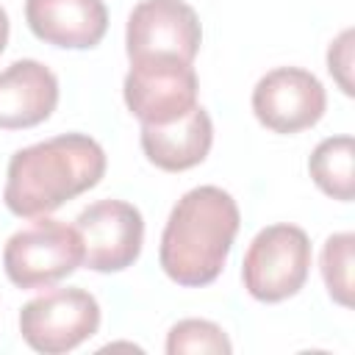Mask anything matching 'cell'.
Segmentation results:
<instances>
[{"instance_id":"cell-1","label":"cell","mask_w":355,"mask_h":355,"mask_svg":"<svg viewBox=\"0 0 355 355\" xmlns=\"http://www.w3.org/2000/svg\"><path fill=\"white\" fill-rule=\"evenodd\" d=\"M105 175V153L86 133H61L11 155L3 200L11 214L47 216Z\"/></svg>"},{"instance_id":"cell-2","label":"cell","mask_w":355,"mask_h":355,"mask_svg":"<svg viewBox=\"0 0 355 355\" xmlns=\"http://www.w3.org/2000/svg\"><path fill=\"white\" fill-rule=\"evenodd\" d=\"M241 214L230 191L219 186H197L186 191L169 211L161 236V269L178 286L214 283L227 261L239 233Z\"/></svg>"},{"instance_id":"cell-3","label":"cell","mask_w":355,"mask_h":355,"mask_svg":"<svg viewBox=\"0 0 355 355\" xmlns=\"http://www.w3.org/2000/svg\"><path fill=\"white\" fill-rule=\"evenodd\" d=\"M83 263V244L75 225L33 216L3 247V266L19 288H50Z\"/></svg>"},{"instance_id":"cell-4","label":"cell","mask_w":355,"mask_h":355,"mask_svg":"<svg viewBox=\"0 0 355 355\" xmlns=\"http://www.w3.org/2000/svg\"><path fill=\"white\" fill-rule=\"evenodd\" d=\"M311 272V239L297 225H269L247 247L241 280L258 302L294 297Z\"/></svg>"},{"instance_id":"cell-5","label":"cell","mask_w":355,"mask_h":355,"mask_svg":"<svg viewBox=\"0 0 355 355\" xmlns=\"http://www.w3.org/2000/svg\"><path fill=\"white\" fill-rule=\"evenodd\" d=\"M100 327L97 300L78 286L50 288L19 311V336L42 355H64L89 341Z\"/></svg>"},{"instance_id":"cell-6","label":"cell","mask_w":355,"mask_h":355,"mask_svg":"<svg viewBox=\"0 0 355 355\" xmlns=\"http://www.w3.org/2000/svg\"><path fill=\"white\" fill-rule=\"evenodd\" d=\"M200 42V17L183 0H141L128 17L125 50L130 64L150 58H175L191 64Z\"/></svg>"},{"instance_id":"cell-7","label":"cell","mask_w":355,"mask_h":355,"mask_svg":"<svg viewBox=\"0 0 355 355\" xmlns=\"http://www.w3.org/2000/svg\"><path fill=\"white\" fill-rule=\"evenodd\" d=\"M125 105L141 125H169L197 105V72L186 61L150 58L130 64L125 75Z\"/></svg>"},{"instance_id":"cell-8","label":"cell","mask_w":355,"mask_h":355,"mask_svg":"<svg viewBox=\"0 0 355 355\" xmlns=\"http://www.w3.org/2000/svg\"><path fill=\"white\" fill-rule=\"evenodd\" d=\"M83 244V263L94 272L128 269L144 244V219L125 200H97L75 219Z\"/></svg>"},{"instance_id":"cell-9","label":"cell","mask_w":355,"mask_h":355,"mask_svg":"<svg viewBox=\"0 0 355 355\" xmlns=\"http://www.w3.org/2000/svg\"><path fill=\"white\" fill-rule=\"evenodd\" d=\"M327 108L322 80L300 67H277L252 89L255 119L275 133H300L313 128Z\"/></svg>"},{"instance_id":"cell-10","label":"cell","mask_w":355,"mask_h":355,"mask_svg":"<svg viewBox=\"0 0 355 355\" xmlns=\"http://www.w3.org/2000/svg\"><path fill=\"white\" fill-rule=\"evenodd\" d=\"M25 19L33 36L69 50H89L108 31L103 0H25Z\"/></svg>"},{"instance_id":"cell-11","label":"cell","mask_w":355,"mask_h":355,"mask_svg":"<svg viewBox=\"0 0 355 355\" xmlns=\"http://www.w3.org/2000/svg\"><path fill=\"white\" fill-rule=\"evenodd\" d=\"M58 105V78L36 58H22L0 72V128H33Z\"/></svg>"},{"instance_id":"cell-12","label":"cell","mask_w":355,"mask_h":355,"mask_svg":"<svg viewBox=\"0 0 355 355\" xmlns=\"http://www.w3.org/2000/svg\"><path fill=\"white\" fill-rule=\"evenodd\" d=\"M214 144V122L202 105L169 125H141V150L164 172H186L205 161Z\"/></svg>"},{"instance_id":"cell-13","label":"cell","mask_w":355,"mask_h":355,"mask_svg":"<svg viewBox=\"0 0 355 355\" xmlns=\"http://www.w3.org/2000/svg\"><path fill=\"white\" fill-rule=\"evenodd\" d=\"M308 172L327 197L349 202L355 197V139L330 136L319 141L308 158Z\"/></svg>"},{"instance_id":"cell-14","label":"cell","mask_w":355,"mask_h":355,"mask_svg":"<svg viewBox=\"0 0 355 355\" xmlns=\"http://www.w3.org/2000/svg\"><path fill=\"white\" fill-rule=\"evenodd\" d=\"M169 355H230L233 344L225 330L208 319H183L166 336Z\"/></svg>"},{"instance_id":"cell-15","label":"cell","mask_w":355,"mask_h":355,"mask_svg":"<svg viewBox=\"0 0 355 355\" xmlns=\"http://www.w3.org/2000/svg\"><path fill=\"white\" fill-rule=\"evenodd\" d=\"M352 250H355L352 233L330 236L322 250V277L330 300L338 302L341 308H352Z\"/></svg>"},{"instance_id":"cell-16","label":"cell","mask_w":355,"mask_h":355,"mask_svg":"<svg viewBox=\"0 0 355 355\" xmlns=\"http://www.w3.org/2000/svg\"><path fill=\"white\" fill-rule=\"evenodd\" d=\"M352 42L355 33L352 28H347L327 47V69L344 94H352Z\"/></svg>"},{"instance_id":"cell-17","label":"cell","mask_w":355,"mask_h":355,"mask_svg":"<svg viewBox=\"0 0 355 355\" xmlns=\"http://www.w3.org/2000/svg\"><path fill=\"white\" fill-rule=\"evenodd\" d=\"M8 14H6V8L0 6V53L6 50V44H8Z\"/></svg>"}]
</instances>
